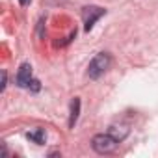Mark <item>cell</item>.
Listing matches in <instances>:
<instances>
[{
    "label": "cell",
    "mask_w": 158,
    "mask_h": 158,
    "mask_svg": "<svg viewBox=\"0 0 158 158\" xmlns=\"http://www.w3.org/2000/svg\"><path fill=\"white\" fill-rule=\"evenodd\" d=\"M108 134H112L117 141H123V139L127 138V134H128V128H125V127H117V125H112V127L108 128Z\"/></svg>",
    "instance_id": "52a82bcc"
},
{
    "label": "cell",
    "mask_w": 158,
    "mask_h": 158,
    "mask_svg": "<svg viewBox=\"0 0 158 158\" xmlns=\"http://www.w3.org/2000/svg\"><path fill=\"white\" fill-rule=\"evenodd\" d=\"M34 80L32 78V65L30 63H23L17 71V78H15V82L19 88H28L30 82Z\"/></svg>",
    "instance_id": "277c9868"
},
{
    "label": "cell",
    "mask_w": 158,
    "mask_h": 158,
    "mask_svg": "<svg viewBox=\"0 0 158 158\" xmlns=\"http://www.w3.org/2000/svg\"><path fill=\"white\" fill-rule=\"evenodd\" d=\"M104 13H106V10H104V8H99V6H86V8L82 10L84 30H86V32H89V30L95 26V23H97Z\"/></svg>",
    "instance_id": "3957f363"
},
{
    "label": "cell",
    "mask_w": 158,
    "mask_h": 158,
    "mask_svg": "<svg viewBox=\"0 0 158 158\" xmlns=\"http://www.w3.org/2000/svg\"><path fill=\"white\" fill-rule=\"evenodd\" d=\"M30 2H32V0H19V4H21V6H28Z\"/></svg>",
    "instance_id": "30bf717a"
},
{
    "label": "cell",
    "mask_w": 158,
    "mask_h": 158,
    "mask_svg": "<svg viewBox=\"0 0 158 158\" xmlns=\"http://www.w3.org/2000/svg\"><path fill=\"white\" fill-rule=\"evenodd\" d=\"M6 86H8V73H6V71H2V84H0V91H4V89H6Z\"/></svg>",
    "instance_id": "ba28073f"
},
{
    "label": "cell",
    "mask_w": 158,
    "mask_h": 158,
    "mask_svg": "<svg viewBox=\"0 0 158 158\" xmlns=\"http://www.w3.org/2000/svg\"><path fill=\"white\" fill-rule=\"evenodd\" d=\"M78 114H80V99L74 97L71 101V117H69V128H74L76 121H78Z\"/></svg>",
    "instance_id": "8992f818"
},
{
    "label": "cell",
    "mask_w": 158,
    "mask_h": 158,
    "mask_svg": "<svg viewBox=\"0 0 158 158\" xmlns=\"http://www.w3.org/2000/svg\"><path fill=\"white\" fill-rule=\"evenodd\" d=\"M117 143L119 141L112 134H97L91 139V147L99 154H110V152H114L117 149Z\"/></svg>",
    "instance_id": "7a4b0ae2"
},
{
    "label": "cell",
    "mask_w": 158,
    "mask_h": 158,
    "mask_svg": "<svg viewBox=\"0 0 158 158\" xmlns=\"http://www.w3.org/2000/svg\"><path fill=\"white\" fill-rule=\"evenodd\" d=\"M28 89H32V91H39V89H41L39 80H32V82H30V86H28Z\"/></svg>",
    "instance_id": "9c48e42d"
},
{
    "label": "cell",
    "mask_w": 158,
    "mask_h": 158,
    "mask_svg": "<svg viewBox=\"0 0 158 158\" xmlns=\"http://www.w3.org/2000/svg\"><path fill=\"white\" fill-rule=\"evenodd\" d=\"M26 138L37 145H43L47 141V132H45V128H34V130L26 132Z\"/></svg>",
    "instance_id": "5b68a950"
},
{
    "label": "cell",
    "mask_w": 158,
    "mask_h": 158,
    "mask_svg": "<svg viewBox=\"0 0 158 158\" xmlns=\"http://www.w3.org/2000/svg\"><path fill=\"white\" fill-rule=\"evenodd\" d=\"M110 63H112L110 54H108V52H99V54L89 61L88 76H89V78H93V80H97V78H101V76L106 73V69L110 67Z\"/></svg>",
    "instance_id": "6da1fadb"
}]
</instances>
